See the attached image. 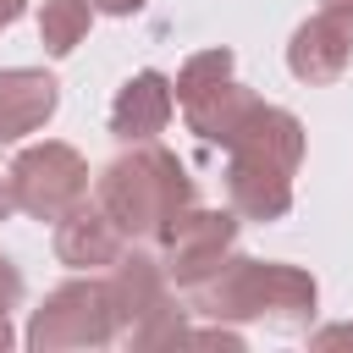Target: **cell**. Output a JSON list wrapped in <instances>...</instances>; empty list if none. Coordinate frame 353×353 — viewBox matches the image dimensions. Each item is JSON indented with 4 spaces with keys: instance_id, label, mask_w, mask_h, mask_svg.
Returning <instances> with one entry per match:
<instances>
[{
    "instance_id": "obj_19",
    "label": "cell",
    "mask_w": 353,
    "mask_h": 353,
    "mask_svg": "<svg viewBox=\"0 0 353 353\" xmlns=\"http://www.w3.org/2000/svg\"><path fill=\"white\" fill-rule=\"evenodd\" d=\"M22 11H28V0H0V33H6V28H11Z\"/></svg>"
},
{
    "instance_id": "obj_6",
    "label": "cell",
    "mask_w": 353,
    "mask_h": 353,
    "mask_svg": "<svg viewBox=\"0 0 353 353\" xmlns=\"http://www.w3.org/2000/svg\"><path fill=\"white\" fill-rule=\"evenodd\" d=\"M11 188H17V210H28L33 221H61L88 199V160L55 138L33 143L11 160Z\"/></svg>"
},
{
    "instance_id": "obj_5",
    "label": "cell",
    "mask_w": 353,
    "mask_h": 353,
    "mask_svg": "<svg viewBox=\"0 0 353 353\" xmlns=\"http://www.w3.org/2000/svg\"><path fill=\"white\" fill-rule=\"evenodd\" d=\"M110 342H116V303H110V281L99 276L61 281L55 292H44V303L28 320L33 353H83V347H110Z\"/></svg>"
},
{
    "instance_id": "obj_15",
    "label": "cell",
    "mask_w": 353,
    "mask_h": 353,
    "mask_svg": "<svg viewBox=\"0 0 353 353\" xmlns=\"http://www.w3.org/2000/svg\"><path fill=\"white\" fill-rule=\"evenodd\" d=\"M309 347H353V325H325L309 336Z\"/></svg>"
},
{
    "instance_id": "obj_7",
    "label": "cell",
    "mask_w": 353,
    "mask_h": 353,
    "mask_svg": "<svg viewBox=\"0 0 353 353\" xmlns=\"http://www.w3.org/2000/svg\"><path fill=\"white\" fill-rule=\"evenodd\" d=\"M237 221H243L237 210H199V204H188V210L165 226V237L154 243L165 276H171L182 292H193L199 281H210V276L226 265V254L237 248Z\"/></svg>"
},
{
    "instance_id": "obj_13",
    "label": "cell",
    "mask_w": 353,
    "mask_h": 353,
    "mask_svg": "<svg viewBox=\"0 0 353 353\" xmlns=\"http://www.w3.org/2000/svg\"><path fill=\"white\" fill-rule=\"evenodd\" d=\"M88 22H94V0H44V11H39V44L55 61H66L88 39Z\"/></svg>"
},
{
    "instance_id": "obj_16",
    "label": "cell",
    "mask_w": 353,
    "mask_h": 353,
    "mask_svg": "<svg viewBox=\"0 0 353 353\" xmlns=\"http://www.w3.org/2000/svg\"><path fill=\"white\" fill-rule=\"evenodd\" d=\"M149 0H94V11H105V17H138Z\"/></svg>"
},
{
    "instance_id": "obj_1",
    "label": "cell",
    "mask_w": 353,
    "mask_h": 353,
    "mask_svg": "<svg viewBox=\"0 0 353 353\" xmlns=\"http://www.w3.org/2000/svg\"><path fill=\"white\" fill-rule=\"evenodd\" d=\"M193 314H210L221 325H243V320H270L281 331H298L314 320L320 309V287L309 270L298 265H276V259H243V254H226V265L199 281L188 292Z\"/></svg>"
},
{
    "instance_id": "obj_9",
    "label": "cell",
    "mask_w": 353,
    "mask_h": 353,
    "mask_svg": "<svg viewBox=\"0 0 353 353\" xmlns=\"http://www.w3.org/2000/svg\"><path fill=\"white\" fill-rule=\"evenodd\" d=\"M176 110V88L165 72H132L110 99V132L121 143H154Z\"/></svg>"
},
{
    "instance_id": "obj_8",
    "label": "cell",
    "mask_w": 353,
    "mask_h": 353,
    "mask_svg": "<svg viewBox=\"0 0 353 353\" xmlns=\"http://www.w3.org/2000/svg\"><path fill=\"white\" fill-rule=\"evenodd\" d=\"M127 254V232L105 215V204L83 199L77 210H66L55 221V259L66 270H110L116 259Z\"/></svg>"
},
{
    "instance_id": "obj_18",
    "label": "cell",
    "mask_w": 353,
    "mask_h": 353,
    "mask_svg": "<svg viewBox=\"0 0 353 353\" xmlns=\"http://www.w3.org/2000/svg\"><path fill=\"white\" fill-rule=\"evenodd\" d=\"M11 210H17V188H11V171H6V176H0V221H6Z\"/></svg>"
},
{
    "instance_id": "obj_17",
    "label": "cell",
    "mask_w": 353,
    "mask_h": 353,
    "mask_svg": "<svg viewBox=\"0 0 353 353\" xmlns=\"http://www.w3.org/2000/svg\"><path fill=\"white\" fill-rule=\"evenodd\" d=\"M320 11H325V17H336L342 28H353V0H320Z\"/></svg>"
},
{
    "instance_id": "obj_4",
    "label": "cell",
    "mask_w": 353,
    "mask_h": 353,
    "mask_svg": "<svg viewBox=\"0 0 353 353\" xmlns=\"http://www.w3.org/2000/svg\"><path fill=\"white\" fill-rule=\"evenodd\" d=\"M110 303H116V336L132 347H160V342H188V309L171 292V276L154 254H121L110 265Z\"/></svg>"
},
{
    "instance_id": "obj_20",
    "label": "cell",
    "mask_w": 353,
    "mask_h": 353,
    "mask_svg": "<svg viewBox=\"0 0 353 353\" xmlns=\"http://www.w3.org/2000/svg\"><path fill=\"white\" fill-rule=\"evenodd\" d=\"M6 347H11V320L0 314V353H6Z\"/></svg>"
},
{
    "instance_id": "obj_2",
    "label": "cell",
    "mask_w": 353,
    "mask_h": 353,
    "mask_svg": "<svg viewBox=\"0 0 353 353\" xmlns=\"http://www.w3.org/2000/svg\"><path fill=\"white\" fill-rule=\"evenodd\" d=\"M94 199L105 204V215L127 232V243H160L165 226L193 204V176L188 165L160 149V143H132L127 154H116L99 182H94Z\"/></svg>"
},
{
    "instance_id": "obj_12",
    "label": "cell",
    "mask_w": 353,
    "mask_h": 353,
    "mask_svg": "<svg viewBox=\"0 0 353 353\" xmlns=\"http://www.w3.org/2000/svg\"><path fill=\"white\" fill-rule=\"evenodd\" d=\"M61 105V88L39 66H6L0 72V143H17L39 132Z\"/></svg>"
},
{
    "instance_id": "obj_10",
    "label": "cell",
    "mask_w": 353,
    "mask_h": 353,
    "mask_svg": "<svg viewBox=\"0 0 353 353\" xmlns=\"http://www.w3.org/2000/svg\"><path fill=\"white\" fill-rule=\"evenodd\" d=\"M292 176L276 160L259 154H226V199L243 221H281L292 210Z\"/></svg>"
},
{
    "instance_id": "obj_14",
    "label": "cell",
    "mask_w": 353,
    "mask_h": 353,
    "mask_svg": "<svg viewBox=\"0 0 353 353\" xmlns=\"http://www.w3.org/2000/svg\"><path fill=\"white\" fill-rule=\"evenodd\" d=\"M17 303H22V270L0 254V314H11Z\"/></svg>"
},
{
    "instance_id": "obj_11",
    "label": "cell",
    "mask_w": 353,
    "mask_h": 353,
    "mask_svg": "<svg viewBox=\"0 0 353 353\" xmlns=\"http://www.w3.org/2000/svg\"><path fill=\"white\" fill-rule=\"evenodd\" d=\"M353 61V28H342L336 17H309L292 28L287 39V72L298 83H336Z\"/></svg>"
},
{
    "instance_id": "obj_3",
    "label": "cell",
    "mask_w": 353,
    "mask_h": 353,
    "mask_svg": "<svg viewBox=\"0 0 353 353\" xmlns=\"http://www.w3.org/2000/svg\"><path fill=\"white\" fill-rule=\"evenodd\" d=\"M237 61H232V50H199V55H188L182 61V72H176V110H182V121H188V132H199L204 143H232L237 132H243V121L265 105L254 88H243L237 83V72H232Z\"/></svg>"
}]
</instances>
